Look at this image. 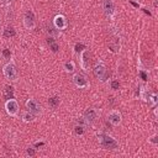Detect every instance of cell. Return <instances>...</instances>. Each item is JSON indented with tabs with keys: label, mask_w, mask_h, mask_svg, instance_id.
<instances>
[{
	"label": "cell",
	"mask_w": 158,
	"mask_h": 158,
	"mask_svg": "<svg viewBox=\"0 0 158 158\" xmlns=\"http://www.w3.org/2000/svg\"><path fill=\"white\" fill-rule=\"evenodd\" d=\"M98 141L100 143V146L104 149H117L118 148V142L110 135L106 133H99L98 135Z\"/></svg>",
	"instance_id": "cell-1"
},
{
	"label": "cell",
	"mask_w": 158,
	"mask_h": 158,
	"mask_svg": "<svg viewBox=\"0 0 158 158\" xmlns=\"http://www.w3.org/2000/svg\"><path fill=\"white\" fill-rule=\"evenodd\" d=\"M2 73H4V77L11 81L16 80L17 79V69H16V65L14 62H9L4 65L2 68Z\"/></svg>",
	"instance_id": "cell-2"
},
{
	"label": "cell",
	"mask_w": 158,
	"mask_h": 158,
	"mask_svg": "<svg viewBox=\"0 0 158 158\" xmlns=\"http://www.w3.org/2000/svg\"><path fill=\"white\" fill-rule=\"evenodd\" d=\"M94 75L98 78V79H100L101 81H105L107 78H109V73H107V70H106V67H105V64L104 63H98L95 67H94Z\"/></svg>",
	"instance_id": "cell-3"
},
{
	"label": "cell",
	"mask_w": 158,
	"mask_h": 158,
	"mask_svg": "<svg viewBox=\"0 0 158 158\" xmlns=\"http://www.w3.org/2000/svg\"><path fill=\"white\" fill-rule=\"evenodd\" d=\"M23 25L26 28L32 30L36 26V15L32 10H27L23 15Z\"/></svg>",
	"instance_id": "cell-4"
},
{
	"label": "cell",
	"mask_w": 158,
	"mask_h": 158,
	"mask_svg": "<svg viewBox=\"0 0 158 158\" xmlns=\"http://www.w3.org/2000/svg\"><path fill=\"white\" fill-rule=\"evenodd\" d=\"M5 110L10 116H16L19 112V104L17 101L12 98V99H7L5 102Z\"/></svg>",
	"instance_id": "cell-5"
},
{
	"label": "cell",
	"mask_w": 158,
	"mask_h": 158,
	"mask_svg": "<svg viewBox=\"0 0 158 158\" xmlns=\"http://www.w3.org/2000/svg\"><path fill=\"white\" fill-rule=\"evenodd\" d=\"M26 107L28 109V111H31L33 115H40L42 112V106L40 105V102L35 99H28L26 101Z\"/></svg>",
	"instance_id": "cell-6"
},
{
	"label": "cell",
	"mask_w": 158,
	"mask_h": 158,
	"mask_svg": "<svg viewBox=\"0 0 158 158\" xmlns=\"http://www.w3.org/2000/svg\"><path fill=\"white\" fill-rule=\"evenodd\" d=\"M80 67L83 70H88L90 67V52L88 49L80 52Z\"/></svg>",
	"instance_id": "cell-7"
},
{
	"label": "cell",
	"mask_w": 158,
	"mask_h": 158,
	"mask_svg": "<svg viewBox=\"0 0 158 158\" xmlns=\"http://www.w3.org/2000/svg\"><path fill=\"white\" fill-rule=\"evenodd\" d=\"M98 116H99V112H98V110L94 109V107L86 109V110L84 111V115H83V117L86 120V122H88L89 125H91V123L98 118Z\"/></svg>",
	"instance_id": "cell-8"
},
{
	"label": "cell",
	"mask_w": 158,
	"mask_h": 158,
	"mask_svg": "<svg viewBox=\"0 0 158 158\" xmlns=\"http://www.w3.org/2000/svg\"><path fill=\"white\" fill-rule=\"evenodd\" d=\"M53 25L57 30H65L67 26H68V22H67V19L65 16L63 15H56L54 19H53Z\"/></svg>",
	"instance_id": "cell-9"
},
{
	"label": "cell",
	"mask_w": 158,
	"mask_h": 158,
	"mask_svg": "<svg viewBox=\"0 0 158 158\" xmlns=\"http://www.w3.org/2000/svg\"><path fill=\"white\" fill-rule=\"evenodd\" d=\"M107 120H109V122H110L112 126H118V125L121 123L122 115H121L120 111H117V110H112V111L109 114Z\"/></svg>",
	"instance_id": "cell-10"
},
{
	"label": "cell",
	"mask_w": 158,
	"mask_h": 158,
	"mask_svg": "<svg viewBox=\"0 0 158 158\" xmlns=\"http://www.w3.org/2000/svg\"><path fill=\"white\" fill-rule=\"evenodd\" d=\"M73 81H74V84H75L78 88H81V89L89 86V83H88L86 78H85L83 74H80V73H77V74L73 75Z\"/></svg>",
	"instance_id": "cell-11"
},
{
	"label": "cell",
	"mask_w": 158,
	"mask_h": 158,
	"mask_svg": "<svg viewBox=\"0 0 158 158\" xmlns=\"http://www.w3.org/2000/svg\"><path fill=\"white\" fill-rule=\"evenodd\" d=\"M102 7H104V11L107 16H112L114 12H115V5L112 2V0H104V4H102Z\"/></svg>",
	"instance_id": "cell-12"
},
{
	"label": "cell",
	"mask_w": 158,
	"mask_h": 158,
	"mask_svg": "<svg viewBox=\"0 0 158 158\" xmlns=\"http://www.w3.org/2000/svg\"><path fill=\"white\" fill-rule=\"evenodd\" d=\"M2 35H4V37H6V38H11V37H14V36L16 35V31H15L14 27H11V26H6V27L4 28Z\"/></svg>",
	"instance_id": "cell-13"
},
{
	"label": "cell",
	"mask_w": 158,
	"mask_h": 158,
	"mask_svg": "<svg viewBox=\"0 0 158 158\" xmlns=\"http://www.w3.org/2000/svg\"><path fill=\"white\" fill-rule=\"evenodd\" d=\"M59 102H60V100H59V98L56 96V95H53V96H51V98L48 99V105H49L52 109H57L58 105H59Z\"/></svg>",
	"instance_id": "cell-14"
},
{
	"label": "cell",
	"mask_w": 158,
	"mask_h": 158,
	"mask_svg": "<svg viewBox=\"0 0 158 158\" xmlns=\"http://www.w3.org/2000/svg\"><path fill=\"white\" fill-rule=\"evenodd\" d=\"M4 96H5V99H12L14 98V88L6 85L4 89Z\"/></svg>",
	"instance_id": "cell-15"
},
{
	"label": "cell",
	"mask_w": 158,
	"mask_h": 158,
	"mask_svg": "<svg viewBox=\"0 0 158 158\" xmlns=\"http://www.w3.org/2000/svg\"><path fill=\"white\" fill-rule=\"evenodd\" d=\"M22 120L25 122H32L35 120V115L31 111H25V112H22Z\"/></svg>",
	"instance_id": "cell-16"
},
{
	"label": "cell",
	"mask_w": 158,
	"mask_h": 158,
	"mask_svg": "<svg viewBox=\"0 0 158 158\" xmlns=\"http://www.w3.org/2000/svg\"><path fill=\"white\" fill-rule=\"evenodd\" d=\"M148 102H149V105L153 106V107L157 105V102H158V96H157L156 93H152V94L148 96Z\"/></svg>",
	"instance_id": "cell-17"
},
{
	"label": "cell",
	"mask_w": 158,
	"mask_h": 158,
	"mask_svg": "<svg viewBox=\"0 0 158 158\" xmlns=\"http://www.w3.org/2000/svg\"><path fill=\"white\" fill-rule=\"evenodd\" d=\"M74 68H75V65H74V62L69 60V62H65V63H64V69H65V72H68V73H72V72L74 70Z\"/></svg>",
	"instance_id": "cell-18"
},
{
	"label": "cell",
	"mask_w": 158,
	"mask_h": 158,
	"mask_svg": "<svg viewBox=\"0 0 158 158\" xmlns=\"http://www.w3.org/2000/svg\"><path fill=\"white\" fill-rule=\"evenodd\" d=\"M56 30H57L56 27H51V26H49V27L47 28V32L49 33V36H52V37H57V36L59 35V30H58V31H56Z\"/></svg>",
	"instance_id": "cell-19"
},
{
	"label": "cell",
	"mask_w": 158,
	"mask_h": 158,
	"mask_svg": "<svg viewBox=\"0 0 158 158\" xmlns=\"http://www.w3.org/2000/svg\"><path fill=\"white\" fill-rule=\"evenodd\" d=\"M84 131H85V126H81V125H75V127H74V132L77 133V135H83L84 133Z\"/></svg>",
	"instance_id": "cell-20"
},
{
	"label": "cell",
	"mask_w": 158,
	"mask_h": 158,
	"mask_svg": "<svg viewBox=\"0 0 158 158\" xmlns=\"http://www.w3.org/2000/svg\"><path fill=\"white\" fill-rule=\"evenodd\" d=\"M83 49H85V46H84L81 42L75 43V46H74V52H75V53H80Z\"/></svg>",
	"instance_id": "cell-21"
},
{
	"label": "cell",
	"mask_w": 158,
	"mask_h": 158,
	"mask_svg": "<svg viewBox=\"0 0 158 158\" xmlns=\"http://www.w3.org/2000/svg\"><path fill=\"white\" fill-rule=\"evenodd\" d=\"M139 77H141V79L143 80V81H148V74H147V72L146 70H143V69H139Z\"/></svg>",
	"instance_id": "cell-22"
},
{
	"label": "cell",
	"mask_w": 158,
	"mask_h": 158,
	"mask_svg": "<svg viewBox=\"0 0 158 158\" xmlns=\"http://www.w3.org/2000/svg\"><path fill=\"white\" fill-rule=\"evenodd\" d=\"M1 54H2L6 59H10V58H11V51H10L9 48H4L2 52H1Z\"/></svg>",
	"instance_id": "cell-23"
},
{
	"label": "cell",
	"mask_w": 158,
	"mask_h": 158,
	"mask_svg": "<svg viewBox=\"0 0 158 158\" xmlns=\"http://www.w3.org/2000/svg\"><path fill=\"white\" fill-rule=\"evenodd\" d=\"M111 88H112L114 90H118V88H120V81H118V80H112V81H111Z\"/></svg>",
	"instance_id": "cell-24"
},
{
	"label": "cell",
	"mask_w": 158,
	"mask_h": 158,
	"mask_svg": "<svg viewBox=\"0 0 158 158\" xmlns=\"http://www.w3.org/2000/svg\"><path fill=\"white\" fill-rule=\"evenodd\" d=\"M151 143H153V144H157L158 143V135H154V136H152L149 139H148Z\"/></svg>",
	"instance_id": "cell-25"
},
{
	"label": "cell",
	"mask_w": 158,
	"mask_h": 158,
	"mask_svg": "<svg viewBox=\"0 0 158 158\" xmlns=\"http://www.w3.org/2000/svg\"><path fill=\"white\" fill-rule=\"evenodd\" d=\"M35 153H36V152H35L33 148H27V154H28V156H35Z\"/></svg>",
	"instance_id": "cell-26"
},
{
	"label": "cell",
	"mask_w": 158,
	"mask_h": 158,
	"mask_svg": "<svg viewBox=\"0 0 158 158\" xmlns=\"http://www.w3.org/2000/svg\"><path fill=\"white\" fill-rule=\"evenodd\" d=\"M43 144H44V142H42V141L40 142V141H38V142H36V143H35L33 146H35V147H42Z\"/></svg>",
	"instance_id": "cell-27"
},
{
	"label": "cell",
	"mask_w": 158,
	"mask_h": 158,
	"mask_svg": "<svg viewBox=\"0 0 158 158\" xmlns=\"http://www.w3.org/2000/svg\"><path fill=\"white\" fill-rule=\"evenodd\" d=\"M131 4H132L133 6H136V7H139V5H138V4H136V2H133V1H131Z\"/></svg>",
	"instance_id": "cell-28"
},
{
	"label": "cell",
	"mask_w": 158,
	"mask_h": 158,
	"mask_svg": "<svg viewBox=\"0 0 158 158\" xmlns=\"http://www.w3.org/2000/svg\"><path fill=\"white\" fill-rule=\"evenodd\" d=\"M0 1H1V2H4V1H5V0H0Z\"/></svg>",
	"instance_id": "cell-29"
}]
</instances>
